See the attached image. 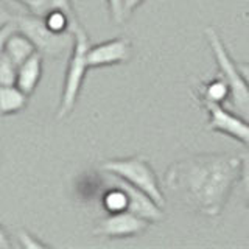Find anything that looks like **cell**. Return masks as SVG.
I'll return each mask as SVG.
<instances>
[{"instance_id":"6da1fadb","label":"cell","mask_w":249,"mask_h":249,"mask_svg":"<svg viewBox=\"0 0 249 249\" xmlns=\"http://www.w3.org/2000/svg\"><path fill=\"white\" fill-rule=\"evenodd\" d=\"M240 156L202 153L175 160L167 168L163 185L193 212L220 216L240 179Z\"/></svg>"},{"instance_id":"7a4b0ae2","label":"cell","mask_w":249,"mask_h":249,"mask_svg":"<svg viewBox=\"0 0 249 249\" xmlns=\"http://www.w3.org/2000/svg\"><path fill=\"white\" fill-rule=\"evenodd\" d=\"M75 42L70 52L69 64L66 70L64 83H62V90H61V98H59V106H58V114L56 119L62 120L73 111V107L80 97L83 83L88 75L89 66V49H90V39L88 31H86L81 25L73 30Z\"/></svg>"},{"instance_id":"3957f363","label":"cell","mask_w":249,"mask_h":249,"mask_svg":"<svg viewBox=\"0 0 249 249\" xmlns=\"http://www.w3.org/2000/svg\"><path fill=\"white\" fill-rule=\"evenodd\" d=\"M3 20L11 22L13 25L27 35L33 44L36 45L37 52L42 54L44 58L58 59L67 52H72V47L75 42L73 33H53V31L47 27L42 16H36L31 13L25 14H16L8 16L6 11H3Z\"/></svg>"},{"instance_id":"277c9868","label":"cell","mask_w":249,"mask_h":249,"mask_svg":"<svg viewBox=\"0 0 249 249\" xmlns=\"http://www.w3.org/2000/svg\"><path fill=\"white\" fill-rule=\"evenodd\" d=\"M204 36L209 44V49L216 61L218 73L224 78V81L228 83L231 89L232 106L241 115L249 117V84L246 83L243 73H241L238 62L233 61L220 33L213 27H207L204 30Z\"/></svg>"},{"instance_id":"5b68a950","label":"cell","mask_w":249,"mask_h":249,"mask_svg":"<svg viewBox=\"0 0 249 249\" xmlns=\"http://www.w3.org/2000/svg\"><path fill=\"white\" fill-rule=\"evenodd\" d=\"M100 170L109 171V173L124 179L129 184L139 187L140 190H143L159 206H165V195L162 192L159 178L145 156L136 154L129 156V158L106 159L100 163Z\"/></svg>"},{"instance_id":"8992f818","label":"cell","mask_w":249,"mask_h":249,"mask_svg":"<svg viewBox=\"0 0 249 249\" xmlns=\"http://www.w3.org/2000/svg\"><path fill=\"white\" fill-rule=\"evenodd\" d=\"M207 114V131L221 132L249 150V122L240 112L229 111L224 105H202Z\"/></svg>"},{"instance_id":"52a82bcc","label":"cell","mask_w":249,"mask_h":249,"mask_svg":"<svg viewBox=\"0 0 249 249\" xmlns=\"http://www.w3.org/2000/svg\"><path fill=\"white\" fill-rule=\"evenodd\" d=\"M150 224L153 223L129 212V210H124V212L107 213L101 218L93 228V235L107 240L131 238L143 233L150 228Z\"/></svg>"},{"instance_id":"ba28073f","label":"cell","mask_w":249,"mask_h":249,"mask_svg":"<svg viewBox=\"0 0 249 249\" xmlns=\"http://www.w3.org/2000/svg\"><path fill=\"white\" fill-rule=\"evenodd\" d=\"M100 171H101V176H103V181H111V182L119 184L122 189L126 192L129 198V209H128L129 212L142 216L151 223H159L163 220V216H165L163 207L159 206L151 196H148L143 190H140L139 187L129 184L128 181H124V179L119 176L109 173V171H103V170H100Z\"/></svg>"},{"instance_id":"9c48e42d","label":"cell","mask_w":249,"mask_h":249,"mask_svg":"<svg viewBox=\"0 0 249 249\" xmlns=\"http://www.w3.org/2000/svg\"><path fill=\"white\" fill-rule=\"evenodd\" d=\"M88 56L90 69L126 64L132 58V44L126 37H114L90 45Z\"/></svg>"},{"instance_id":"30bf717a","label":"cell","mask_w":249,"mask_h":249,"mask_svg":"<svg viewBox=\"0 0 249 249\" xmlns=\"http://www.w3.org/2000/svg\"><path fill=\"white\" fill-rule=\"evenodd\" d=\"M0 49H2V53H5L18 67L37 52L33 41L18 28L0 41Z\"/></svg>"},{"instance_id":"8fae6325","label":"cell","mask_w":249,"mask_h":249,"mask_svg":"<svg viewBox=\"0 0 249 249\" xmlns=\"http://www.w3.org/2000/svg\"><path fill=\"white\" fill-rule=\"evenodd\" d=\"M199 105H226L231 101V89L224 78L218 73L209 81L201 83L196 95Z\"/></svg>"},{"instance_id":"7c38bea8","label":"cell","mask_w":249,"mask_h":249,"mask_svg":"<svg viewBox=\"0 0 249 249\" xmlns=\"http://www.w3.org/2000/svg\"><path fill=\"white\" fill-rule=\"evenodd\" d=\"M42 59H44L42 54L36 52L33 56L28 58L18 69V81H16V84L25 93H28V95H33L39 81H41Z\"/></svg>"},{"instance_id":"4fadbf2b","label":"cell","mask_w":249,"mask_h":249,"mask_svg":"<svg viewBox=\"0 0 249 249\" xmlns=\"http://www.w3.org/2000/svg\"><path fill=\"white\" fill-rule=\"evenodd\" d=\"M28 93L23 92L18 84L2 86L0 88V111L2 115L19 114L28 105Z\"/></svg>"},{"instance_id":"5bb4252c","label":"cell","mask_w":249,"mask_h":249,"mask_svg":"<svg viewBox=\"0 0 249 249\" xmlns=\"http://www.w3.org/2000/svg\"><path fill=\"white\" fill-rule=\"evenodd\" d=\"M103 184L107 187L106 192L101 196V206L107 213L115 212H124L129 209V198L119 184L111 181H103Z\"/></svg>"},{"instance_id":"9a60e30c","label":"cell","mask_w":249,"mask_h":249,"mask_svg":"<svg viewBox=\"0 0 249 249\" xmlns=\"http://www.w3.org/2000/svg\"><path fill=\"white\" fill-rule=\"evenodd\" d=\"M18 66L6 56L5 53L0 54V84L13 86L18 81Z\"/></svg>"},{"instance_id":"2e32d148","label":"cell","mask_w":249,"mask_h":249,"mask_svg":"<svg viewBox=\"0 0 249 249\" xmlns=\"http://www.w3.org/2000/svg\"><path fill=\"white\" fill-rule=\"evenodd\" d=\"M241 167H240V179L238 182L241 185V192H243V199L246 206L249 207V151L240 154Z\"/></svg>"},{"instance_id":"e0dca14e","label":"cell","mask_w":249,"mask_h":249,"mask_svg":"<svg viewBox=\"0 0 249 249\" xmlns=\"http://www.w3.org/2000/svg\"><path fill=\"white\" fill-rule=\"evenodd\" d=\"M13 2L22 5L27 8V11L36 16H44L52 10V2L50 0H13Z\"/></svg>"},{"instance_id":"ac0fdd59","label":"cell","mask_w":249,"mask_h":249,"mask_svg":"<svg viewBox=\"0 0 249 249\" xmlns=\"http://www.w3.org/2000/svg\"><path fill=\"white\" fill-rule=\"evenodd\" d=\"M18 240H19V246L25 248V249H42L47 248L49 245L41 241L37 237H35L33 233H30L25 229H19L18 231Z\"/></svg>"},{"instance_id":"d6986e66","label":"cell","mask_w":249,"mask_h":249,"mask_svg":"<svg viewBox=\"0 0 249 249\" xmlns=\"http://www.w3.org/2000/svg\"><path fill=\"white\" fill-rule=\"evenodd\" d=\"M107 10H109V16H111V20L117 25H122V23L126 20L123 14V5L122 0H106Z\"/></svg>"},{"instance_id":"ffe728a7","label":"cell","mask_w":249,"mask_h":249,"mask_svg":"<svg viewBox=\"0 0 249 249\" xmlns=\"http://www.w3.org/2000/svg\"><path fill=\"white\" fill-rule=\"evenodd\" d=\"M50 2H52V10H62V11H66L75 22H80V19H78V16H76L75 8H73L72 0H50Z\"/></svg>"},{"instance_id":"44dd1931","label":"cell","mask_w":249,"mask_h":249,"mask_svg":"<svg viewBox=\"0 0 249 249\" xmlns=\"http://www.w3.org/2000/svg\"><path fill=\"white\" fill-rule=\"evenodd\" d=\"M146 0H122V5H123V14H124V19H128L129 16L134 13L137 8L145 3Z\"/></svg>"},{"instance_id":"7402d4cb","label":"cell","mask_w":249,"mask_h":249,"mask_svg":"<svg viewBox=\"0 0 249 249\" xmlns=\"http://www.w3.org/2000/svg\"><path fill=\"white\" fill-rule=\"evenodd\" d=\"M11 245H13V243L10 241V238H8L6 229L2 228V231H0V249H10Z\"/></svg>"},{"instance_id":"603a6c76","label":"cell","mask_w":249,"mask_h":249,"mask_svg":"<svg viewBox=\"0 0 249 249\" xmlns=\"http://www.w3.org/2000/svg\"><path fill=\"white\" fill-rule=\"evenodd\" d=\"M238 67L241 70V73H243L246 83L249 84V62H238Z\"/></svg>"}]
</instances>
